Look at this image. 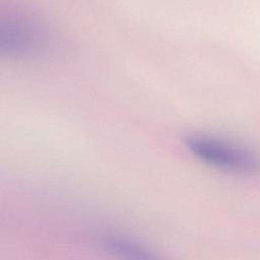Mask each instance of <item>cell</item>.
Returning a JSON list of instances; mask_svg holds the SVG:
<instances>
[{
    "mask_svg": "<svg viewBox=\"0 0 260 260\" xmlns=\"http://www.w3.org/2000/svg\"><path fill=\"white\" fill-rule=\"evenodd\" d=\"M184 143L192 155L214 169L235 174H252L260 170L259 156L231 139L196 133L187 136Z\"/></svg>",
    "mask_w": 260,
    "mask_h": 260,
    "instance_id": "6da1fadb",
    "label": "cell"
},
{
    "mask_svg": "<svg viewBox=\"0 0 260 260\" xmlns=\"http://www.w3.org/2000/svg\"><path fill=\"white\" fill-rule=\"evenodd\" d=\"M48 35L39 22L26 16H9L0 26L1 52L12 57H29L43 52Z\"/></svg>",
    "mask_w": 260,
    "mask_h": 260,
    "instance_id": "7a4b0ae2",
    "label": "cell"
},
{
    "mask_svg": "<svg viewBox=\"0 0 260 260\" xmlns=\"http://www.w3.org/2000/svg\"><path fill=\"white\" fill-rule=\"evenodd\" d=\"M102 246L118 260H158L136 243L114 235L104 237Z\"/></svg>",
    "mask_w": 260,
    "mask_h": 260,
    "instance_id": "3957f363",
    "label": "cell"
}]
</instances>
